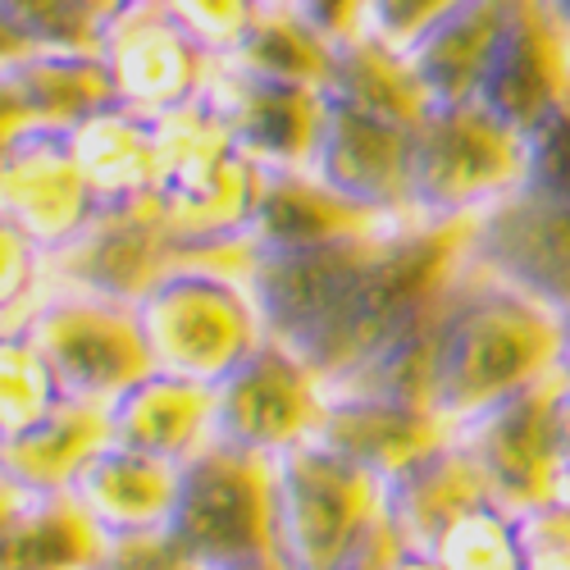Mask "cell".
<instances>
[{
	"instance_id": "1",
	"label": "cell",
	"mask_w": 570,
	"mask_h": 570,
	"mask_svg": "<svg viewBox=\"0 0 570 570\" xmlns=\"http://www.w3.org/2000/svg\"><path fill=\"white\" fill-rule=\"evenodd\" d=\"M561 311L474 269L456 274L443 302L434 356V411L461 424L520 389L557 374Z\"/></svg>"
},
{
	"instance_id": "2",
	"label": "cell",
	"mask_w": 570,
	"mask_h": 570,
	"mask_svg": "<svg viewBox=\"0 0 570 570\" xmlns=\"http://www.w3.org/2000/svg\"><path fill=\"white\" fill-rule=\"evenodd\" d=\"M265 169L237 147L210 97L156 119V193L183 261L243 269Z\"/></svg>"
},
{
	"instance_id": "3",
	"label": "cell",
	"mask_w": 570,
	"mask_h": 570,
	"mask_svg": "<svg viewBox=\"0 0 570 570\" xmlns=\"http://www.w3.org/2000/svg\"><path fill=\"white\" fill-rule=\"evenodd\" d=\"M151 365L219 384L261 343L265 324L243 274L210 261H178L137 302Z\"/></svg>"
},
{
	"instance_id": "4",
	"label": "cell",
	"mask_w": 570,
	"mask_h": 570,
	"mask_svg": "<svg viewBox=\"0 0 570 570\" xmlns=\"http://www.w3.org/2000/svg\"><path fill=\"white\" fill-rule=\"evenodd\" d=\"M169 543L206 570L278 561L274 552V456L206 443L178 465L165 525Z\"/></svg>"
},
{
	"instance_id": "5",
	"label": "cell",
	"mask_w": 570,
	"mask_h": 570,
	"mask_svg": "<svg viewBox=\"0 0 570 570\" xmlns=\"http://www.w3.org/2000/svg\"><path fill=\"white\" fill-rule=\"evenodd\" d=\"M384 515V480L306 439L274 456V552L288 570H334Z\"/></svg>"
},
{
	"instance_id": "6",
	"label": "cell",
	"mask_w": 570,
	"mask_h": 570,
	"mask_svg": "<svg viewBox=\"0 0 570 570\" xmlns=\"http://www.w3.org/2000/svg\"><path fill=\"white\" fill-rule=\"evenodd\" d=\"M525 178V132L474 101H439L415 128L411 215L456 224Z\"/></svg>"
},
{
	"instance_id": "7",
	"label": "cell",
	"mask_w": 570,
	"mask_h": 570,
	"mask_svg": "<svg viewBox=\"0 0 570 570\" xmlns=\"http://www.w3.org/2000/svg\"><path fill=\"white\" fill-rule=\"evenodd\" d=\"M6 334H28L65 393L82 402H115L156 370L141 338L137 302H115L101 293L46 288L28 320Z\"/></svg>"
},
{
	"instance_id": "8",
	"label": "cell",
	"mask_w": 570,
	"mask_h": 570,
	"mask_svg": "<svg viewBox=\"0 0 570 570\" xmlns=\"http://www.w3.org/2000/svg\"><path fill=\"white\" fill-rule=\"evenodd\" d=\"M97 51L115 78V97L141 115H169L206 97L219 56L178 23L165 0H128L101 28Z\"/></svg>"
},
{
	"instance_id": "9",
	"label": "cell",
	"mask_w": 570,
	"mask_h": 570,
	"mask_svg": "<svg viewBox=\"0 0 570 570\" xmlns=\"http://www.w3.org/2000/svg\"><path fill=\"white\" fill-rule=\"evenodd\" d=\"M566 379L548 374L456 424V443L480 465L484 484L507 511H530L566 493V470L557 452V393Z\"/></svg>"
},
{
	"instance_id": "10",
	"label": "cell",
	"mask_w": 570,
	"mask_h": 570,
	"mask_svg": "<svg viewBox=\"0 0 570 570\" xmlns=\"http://www.w3.org/2000/svg\"><path fill=\"white\" fill-rule=\"evenodd\" d=\"M324 402V379L293 347L265 338L215 384V439L243 452L278 456L315 434Z\"/></svg>"
},
{
	"instance_id": "11",
	"label": "cell",
	"mask_w": 570,
	"mask_h": 570,
	"mask_svg": "<svg viewBox=\"0 0 570 570\" xmlns=\"http://www.w3.org/2000/svg\"><path fill=\"white\" fill-rule=\"evenodd\" d=\"M465 261L557 311H570V202L515 183L470 215Z\"/></svg>"
},
{
	"instance_id": "12",
	"label": "cell",
	"mask_w": 570,
	"mask_h": 570,
	"mask_svg": "<svg viewBox=\"0 0 570 570\" xmlns=\"http://www.w3.org/2000/svg\"><path fill=\"white\" fill-rule=\"evenodd\" d=\"M178 243L151 202L101 206L65 247L46 252L51 288L101 293L115 302H141L156 278L178 265Z\"/></svg>"
},
{
	"instance_id": "13",
	"label": "cell",
	"mask_w": 570,
	"mask_h": 570,
	"mask_svg": "<svg viewBox=\"0 0 570 570\" xmlns=\"http://www.w3.org/2000/svg\"><path fill=\"white\" fill-rule=\"evenodd\" d=\"M415 128L324 91V124L311 174L374 215H411Z\"/></svg>"
},
{
	"instance_id": "14",
	"label": "cell",
	"mask_w": 570,
	"mask_h": 570,
	"mask_svg": "<svg viewBox=\"0 0 570 570\" xmlns=\"http://www.w3.org/2000/svg\"><path fill=\"white\" fill-rule=\"evenodd\" d=\"M206 97L237 137V147L261 169H311L324 124V87L269 78L219 60Z\"/></svg>"
},
{
	"instance_id": "15",
	"label": "cell",
	"mask_w": 570,
	"mask_h": 570,
	"mask_svg": "<svg viewBox=\"0 0 570 570\" xmlns=\"http://www.w3.org/2000/svg\"><path fill=\"white\" fill-rule=\"evenodd\" d=\"M0 206L6 224L28 233L37 247L56 252L101 210L97 193L73 156V137L51 128L6 132V165H0Z\"/></svg>"
},
{
	"instance_id": "16",
	"label": "cell",
	"mask_w": 570,
	"mask_h": 570,
	"mask_svg": "<svg viewBox=\"0 0 570 570\" xmlns=\"http://www.w3.org/2000/svg\"><path fill=\"white\" fill-rule=\"evenodd\" d=\"M566 60H570V41L548 19L543 0H511L493 60L480 87H474V106H484L515 132H525L570 91Z\"/></svg>"
},
{
	"instance_id": "17",
	"label": "cell",
	"mask_w": 570,
	"mask_h": 570,
	"mask_svg": "<svg viewBox=\"0 0 570 570\" xmlns=\"http://www.w3.org/2000/svg\"><path fill=\"white\" fill-rule=\"evenodd\" d=\"M6 132L51 128L73 132L82 119L115 106V78L97 46H46V51H10L6 73Z\"/></svg>"
},
{
	"instance_id": "18",
	"label": "cell",
	"mask_w": 570,
	"mask_h": 570,
	"mask_svg": "<svg viewBox=\"0 0 570 570\" xmlns=\"http://www.w3.org/2000/svg\"><path fill=\"white\" fill-rule=\"evenodd\" d=\"M324 415L315 424V443L338 452L356 465H365L379 480H393L420 456L439 452L456 424L439 415L434 406L420 402H393V397H370V393H324Z\"/></svg>"
},
{
	"instance_id": "19",
	"label": "cell",
	"mask_w": 570,
	"mask_h": 570,
	"mask_svg": "<svg viewBox=\"0 0 570 570\" xmlns=\"http://www.w3.org/2000/svg\"><path fill=\"white\" fill-rule=\"evenodd\" d=\"M69 493L110 539L151 534L169 525L174 493H178V461L137 452L110 439L78 470Z\"/></svg>"
},
{
	"instance_id": "20",
	"label": "cell",
	"mask_w": 570,
	"mask_h": 570,
	"mask_svg": "<svg viewBox=\"0 0 570 570\" xmlns=\"http://www.w3.org/2000/svg\"><path fill=\"white\" fill-rule=\"evenodd\" d=\"M110 430L124 448L183 465L193 452L215 443V384L151 370L110 402Z\"/></svg>"
},
{
	"instance_id": "21",
	"label": "cell",
	"mask_w": 570,
	"mask_h": 570,
	"mask_svg": "<svg viewBox=\"0 0 570 570\" xmlns=\"http://www.w3.org/2000/svg\"><path fill=\"white\" fill-rule=\"evenodd\" d=\"M480 502H498V498L456 439H448L439 452L420 456L415 465H406L384 484L389 525L406 548H420V552H434L439 539Z\"/></svg>"
},
{
	"instance_id": "22",
	"label": "cell",
	"mask_w": 570,
	"mask_h": 570,
	"mask_svg": "<svg viewBox=\"0 0 570 570\" xmlns=\"http://www.w3.org/2000/svg\"><path fill=\"white\" fill-rule=\"evenodd\" d=\"M384 219H397V215H374V210L347 202L311 169H265L247 243H252V252L315 247V243H334V237L365 233Z\"/></svg>"
},
{
	"instance_id": "23",
	"label": "cell",
	"mask_w": 570,
	"mask_h": 570,
	"mask_svg": "<svg viewBox=\"0 0 570 570\" xmlns=\"http://www.w3.org/2000/svg\"><path fill=\"white\" fill-rule=\"evenodd\" d=\"M110 534L78 498L6 484V570H97Z\"/></svg>"
},
{
	"instance_id": "24",
	"label": "cell",
	"mask_w": 570,
	"mask_h": 570,
	"mask_svg": "<svg viewBox=\"0 0 570 570\" xmlns=\"http://www.w3.org/2000/svg\"><path fill=\"white\" fill-rule=\"evenodd\" d=\"M110 439V402L69 397L19 439H6V484L28 493H65Z\"/></svg>"
},
{
	"instance_id": "25",
	"label": "cell",
	"mask_w": 570,
	"mask_h": 570,
	"mask_svg": "<svg viewBox=\"0 0 570 570\" xmlns=\"http://www.w3.org/2000/svg\"><path fill=\"white\" fill-rule=\"evenodd\" d=\"M511 0H456V6L424 28V37L406 51L415 78L430 91V101H474Z\"/></svg>"
},
{
	"instance_id": "26",
	"label": "cell",
	"mask_w": 570,
	"mask_h": 570,
	"mask_svg": "<svg viewBox=\"0 0 570 570\" xmlns=\"http://www.w3.org/2000/svg\"><path fill=\"white\" fill-rule=\"evenodd\" d=\"M73 156L101 206H141L156 193V119L106 106L82 119L73 132Z\"/></svg>"
},
{
	"instance_id": "27",
	"label": "cell",
	"mask_w": 570,
	"mask_h": 570,
	"mask_svg": "<svg viewBox=\"0 0 570 570\" xmlns=\"http://www.w3.org/2000/svg\"><path fill=\"white\" fill-rule=\"evenodd\" d=\"M324 91H334V97H343L352 106H365L374 115H389L397 124H411V128H420V119L434 106L424 82L415 78L406 51H397V46L379 41L370 32L338 41L334 73H328Z\"/></svg>"
},
{
	"instance_id": "28",
	"label": "cell",
	"mask_w": 570,
	"mask_h": 570,
	"mask_svg": "<svg viewBox=\"0 0 570 570\" xmlns=\"http://www.w3.org/2000/svg\"><path fill=\"white\" fill-rule=\"evenodd\" d=\"M334 51L338 46L328 41L324 32H315L288 0H265L261 19L252 23V32L237 46L233 65L243 69H256V73H269V78H288V82H311V87H324L328 73H334Z\"/></svg>"
},
{
	"instance_id": "29",
	"label": "cell",
	"mask_w": 570,
	"mask_h": 570,
	"mask_svg": "<svg viewBox=\"0 0 570 570\" xmlns=\"http://www.w3.org/2000/svg\"><path fill=\"white\" fill-rule=\"evenodd\" d=\"M434 557L448 570H520L515 511H507L502 502L470 507L456 525L439 539Z\"/></svg>"
},
{
	"instance_id": "30",
	"label": "cell",
	"mask_w": 570,
	"mask_h": 570,
	"mask_svg": "<svg viewBox=\"0 0 570 570\" xmlns=\"http://www.w3.org/2000/svg\"><path fill=\"white\" fill-rule=\"evenodd\" d=\"M60 402H69L65 384L28 334H6V379H0V406H6V439L41 424Z\"/></svg>"
},
{
	"instance_id": "31",
	"label": "cell",
	"mask_w": 570,
	"mask_h": 570,
	"mask_svg": "<svg viewBox=\"0 0 570 570\" xmlns=\"http://www.w3.org/2000/svg\"><path fill=\"white\" fill-rule=\"evenodd\" d=\"M0 28L10 51H46V46H97L101 32L65 0H0Z\"/></svg>"
},
{
	"instance_id": "32",
	"label": "cell",
	"mask_w": 570,
	"mask_h": 570,
	"mask_svg": "<svg viewBox=\"0 0 570 570\" xmlns=\"http://www.w3.org/2000/svg\"><path fill=\"white\" fill-rule=\"evenodd\" d=\"M520 183L570 202V91L525 128V178Z\"/></svg>"
},
{
	"instance_id": "33",
	"label": "cell",
	"mask_w": 570,
	"mask_h": 570,
	"mask_svg": "<svg viewBox=\"0 0 570 570\" xmlns=\"http://www.w3.org/2000/svg\"><path fill=\"white\" fill-rule=\"evenodd\" d=\"M165 6L210 56L224 60L243 46V37L252 32V23L265 10V0H165Z\"/></svg>"
},
{
	"instance_id": "34",
	"label": "cell",
	"mask_w": 570,
	"mask_h": 570,
	"mask_svg": "<svg viewBox=\"0 0 570 570\" xmlns=\"http://www.w3.org/2000/svg\"><path fill=\"white\" fill-rule=\"evenodd\" d=\"M520 570H570V493L515 511Z\"/></svg>"
},
{
	"instance_id": "35",
	"label": "cell",
	"mask_w": 570,
	"mask_h": 570,
	"mask_svg": "<svg viewBox=\"0 0 570 570\" xmlns=\"http://www.w3.org/2000/svg\"><path fill=\"white\" fill-rule=\"evenodd\" d=\"M456 0H370L365 10V32L397 46V51H411V46L424 37V28L439 23Z\"/></svg>"
},
{
	"instance_id": "36",
	"label": "cell",
	"mask_w": 570,
	"mask_h": 570,
	"mask_svg": "<svg viewBox=\"0 0 570 570\" xmlns=\"http://www.w3.org/2000/svg\"><path fill=\"white\" fill-rule=\"evenodd\" d=\"M288 6L315 28L324 32L328 41H352L365 32V10H370V0H288Z\"/></svg>"
},
{
	"instance_id": "37",
	"label": "cell",
	"mask_w": 570,
	"mask_h": 570,
	"mask_svg": "<svg viewBox=\"0 0 570 570\" xmlns=\"http://www.w3.org/2000/svg\"><path fill=\"white\" fill-rule=\"evenodd\" d=\"M552 424H557V452H561V470H566V484H570V384H561V393H557Z\"/></svg>"
},
{
	"instance_id": "38",
	"label": "cell",
	"mask_w": 570,
	"mask_h": 570,
	"mask_svg": "<svg viewBox=\"0 0 570 570\" xmlns=\"http://www.w3.org/2000/svg\"><path fill=\"white\" fill-rule=\"evenodd\" d=\"M65 6H69L73 14H82V19L91 23V28L101 32V28L110 23V14H115L119 6H128V0H65Z\"/></svg>"
},
{
	"instance_id": "39",
	"label": "cell",
	"mask_w": 570,
	"mask_h": 570,
	"mask_svg": "<svg viewBox=\"0 0 570 570\" xmlns=\"http://www.w3.org/2000/svg\"><path fill=\"white\" fill-rule=\"evenodd\" d=\"M389 570H448L434 552H420V548H402L397 557H393V566Z\"/></svg>"
},
{
	"instance_id": "40",
	"label": "cell",
	"mask_w": 570,
	"mask_h": 570,
	"mask_svg": "<svg viewBox=\"0 0 570 570\" xmlns=\"http://www.w3.org/2000/svg\"><path fill=\"white\" fill-rule=\"evenodd\" d=\"M557 374L570 384V311H561V347H557Z\"/></svg>"
},
{
	"instance_id": "41",
	"label": "cell",
	"mask_w": 570,
	"mask_h": 570,
	"mask_svg": "<svg viewBox=\"0 0 570 570\" xmlns=\"http://www.w3.org/2000/svg\"><path fill=\"white\" fill-rule=\"evenodd\" d=\"M543 10H548V19L561 28V37L570 41V0H543Z\"/></svg>"
},
{
	"instance_id": "42",
	"label": "cell",
	"mask_w": 570,
	"mask_h": 570,
	"mask_svg": "<svg viewBox=\"0 0 570 570\" xmlns=\"http://www.w3.org/2000/svg\"><path fill=\"white\" fill-rule=\"evenodd\" d=\"M237 570H288L283 561H252V566H237Z\"/></svg>"
},
{
	"instance_id": "43",
	"label": "cell",
	"mask_w": 570,
	"mask_h": 570,
	"mask_svg": "<svg viewBox=\"0 0 570 570\" xmlns=\"http://www.w3.org/2000/svg\"><path fill=\"white\" fill-rule=\"evenodd\" d=\"M566 73H570V60H566Z\"/></svg>"
},
{
	"instance_id": "44",
	"label": "cell",
	"mask_w": 570,
	"mask_h": 570,
	"mask_svg": "<svg viewBox=\"0 0 570 570\" xmlns=\"http://www.w3.org/2000/svg\"><path fill=\"white\" fill-rule=\"evenodd\" d=\"M566 493H570V484H566Z\"/></svg>"
}]
</instances>
